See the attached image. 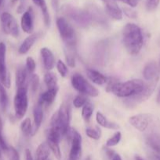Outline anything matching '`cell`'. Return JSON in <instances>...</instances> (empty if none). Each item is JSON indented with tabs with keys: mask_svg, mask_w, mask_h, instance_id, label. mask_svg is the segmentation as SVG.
Instances as JSON below:
<instances>
[{
	"mask_svg": "<svg viewBox=\"0 0 160 160\" xmlns=\"http://www.w3.org/2000/svg\"><path fill=\"white\" fill-rule=\"evenodd\" d=\"M122 41L130 54L137 55L144 45V35L141 28L135 23H127L122 31Z\"/></svg>",
	"mask_w": 160,
	"mask_h": 160,
	"instance_id": "cell-1",
	"label": "cell"
},
{
	"mask_svg": "<svg viewBox=\"0 0 160 160\" xmlns=\"http://www.w3.org/2000/svg\"><path fill=\"white\" fill-rule=\"evenodd\" d=\"M146 87V83L141 80L133 79L125 82H116L110 92L119 98H129L141 94Z\"/></svg>",
	"mask_w": 160,
	"mask_h": 160,
	"instance_id": "cell-2",
	"label": "cell"
},
{
	"mask_svg": "<svg viewBox=\"0 0 160 160\" xmlns=\"http://www.w3.org/2000/svg\"><path fill=\"white\" fill-rule=\"evenodd\" d=\"M71 117H72V108L69 102H64L60 106L59 109L55 112L51 118V127L58 128L65 135L69 131Z\"/></svg>",
	"mask_w": 160,
	"mask_h": 160,
	"instance_id": "cell-3",
	"label": "cell"
},
{
	"mask_svg": "<svg viewBox=\"0 0 160 160\" xmlns=\"http://www.w3.org/2000/svg\"><path fill=\"white\" fill-rule=\"evenodd\" d=\"M62 10L67 17L82 28H86L92 22L93 18L90 12L75 7L72 5H64L62 7Z\"/></svg>",
	"mask_w": 160,
	"mask_h": 160,
	"instance_id": "cell-4",
	"label": "cell"
},
{
	"mask_svg": "<svg viewBox=\"0 0 160 160\" xmlns=\"http://www.w3.org/2000/svg\"><path fill=\"white\" fill-rule=\"evenodd\" d=\"M56 27L61 38L65 43L67 48L74 49L76 45V34L72 25L64 17L56 19Z\"/></svg>",
	"mask_w": 160,
	"mask_h": 160,
	"instance_id": "cell-5",
	"label": "cell"
},
{
	"mask_svg": "<svg viewBox=\"0 0 160 160\" xmlns=\"http://www.w3.org/2000/svg\"><path fill=\"white\" fill-rule=\"evenodd\" d=\"M130 123L137 131L141 132L151 131L158 125L157 120L153 115L150 113H140L130 117Z\"/></svg>",
	"mask_w": 160,
	"mask_h": 160,
	"instance_id": "cell-6",
	"label": "cell"
},
{
	"mask_svg": "<svg viewBox=\"0 0 160 160\" xmlns=\"http://www.w3.org/2000/svg\"><path fill=\"white\" fill-rule=\"evenodd\" d=\"M72 85L77 92L82 95H88L90 97L98 96L99 92L88 81L85 79L83 76L78 73H75L72 78Z\"/></svg>",
	"mask_w": 160,
	"mask_h": 160,
	"instance_id": "cell-7",
	"label": "cell"
},
{
	"mask_svg": "<svg viewBox=\"0 0 160 160\" xmlns=\"http://www.w3.org/2000/svg\"><path fill=\"white\" fill-rule=\"evenodd\" d=\"M15 117L17 119H21L26 114L28 107V87H22L17 88V93L13 99Z\"/></svg>",
	"mask_w": 160,
	"mask_h": 160,
	"instance_id": "cell-8",
	"label": "cell"
},
{
	"mask_svg": "<svg viewBox=\"0 0 160 160\" xmlns=\"http://www.w3.org/2000/svg\"><path fill=\"white\" fill-rule=\"evenodd\" d=\"M67 134L71 141L68 160H80L82 156V136L75 130L69 129Z\"/></svg>",
	"mask_w": 160,
	"mask_h": 160,
	"instance_id": "cell-9",
	"label": "cell"
},
{
	"mask_svg": "<svg viewBox=\"0 0 160 160\" xmlns=\"http://www.w3.org/2000/svg\"><path fill=\"white\" fill-rule=\"evenodd\" d=\"M0 22L5 34L15 38L19 35L18 23L16 19L9 12H3L0 16Z\"/></svg>",
	"mask_w": 160,
	"mask_h": 160,
	"instance_id": "cell-10",
	"label": "cell"
},
{
	"mask_svg": "<svg viewBox=\"0 0 160 160\" xmlns=\"http://www.w3.org/2000/svg\"><path fill=\"white\" fill-rule=\"evenodd\" d=\"M158 79L155 80V81H148V83L146 84V87L145 88H144V90L138 95L127 98L125 101V104H126L127 106H135V105L138 104V103H141L142 102L147 100V98L152 95V94L153 93L154 91H155V86H156L157 82H158Z\"/></svg>",
	"mask_w": 160,
	"mask_h": 160,
	"instance_id": "cell-11",
	"label": "cell"
},
{
	"mask_svg": "<svg viewBox=\"0 0 160 160\" xmlns=\"http://www.w3.org/2000/svg\"><path fill=\"white\" fill-rule=\"evenodd\" d=\"M6 46L4 42H0V82L6 88L10 87V77L8 73L6 63Z\"/></svg>",
	"mask_w": 160,
	"mask_h": 160,
	"instance_id": "cell-12",
	"label": "cell"
},
{
	"mask_svg": "<svg viewBox=\"0 0 160 160\" xmlns=\"http://www.w3.org/2000/svg\"><path fill=\"white\" fill-rule=\"evenodd\" d=\"M20 26L24 32L30 34L34 30V13L31 7H29L23 13L20 20Z\"/></svg>",
	"mask_w": 160,
	"mask_h": 160,
	"instance_id": "cell-13",
	"label": "cell"
},
{
	"mask_svg": "<svg viewBox=\"0 0 160 160\" xmlns=\"http://www.w3.org/2000/svg\"><path fill=\"white\" fill-rule=\"evenodd\" d=\"M105 6L107 13L115 20L122 19V11L117 2V0H101Z\"/></svg>",
	"mask_w": 160,
	"mask_h": 160,
	"instance_id": "cell-14",
	"label": "cell"
},
{
	"mask_svg": "<svg viewBox=\"0 0 160 160\" xmlns=\"http://www.w3.org/2000/svg\"><path fill=\"white\" fill-rule=\"evenodd\" d=\"M144 78L147 81L158 79V67L155 62H149L146 64L143 70Z\"/></svg>",
	"mask_w": 160,
	"mask_h": 160,
	"instance_id": "cell-15",
	"label": "cell"
},
{
	"mask_svg": "<svg viewBox=\"0 0 160 160\" xmlns=\"http://www.w3.org/2000/svg\"><path fill=\"white\" fill-rule=\"evenodd\" d=\"M40 52L42 61H43L44 67L47 70H53L55 67V58L53 52L46 47H43L41 48Z\"/></svg>",
	"mask_w": 160,
	"mask_h": 160,
	"instance_id": "cell-16",
	"label": "cell"
},
{
	"mask_svg": "<svg viewBox=\"0 0 160 160\" xmlns=\"http://www.w3.org/2000/svg\"><path fill=\"white\" fill-rule=\"evenodd\" d=\"M33 117H34V126H33L32 135H35L39 128L42 124L43 120V111H42V105L38 103L33 109Z\"/></svg>",
	"mask_w": 160,
	"mask_h": 160,
	"instance_id": "cell-17",
	"label": "cell"
},
{
	"mask_svg": "<svg viewBox=\"0 0 160 160\" xmlns=\"http://www.w3.org/2000/svg\"><path fill=\"white\" fill-rule=\"evenodd\" d=\"M146 144L155 152L160 155V135L155 132L149 133L146 137Z\"/></svg>",
	"mask_w": 160,
	"mask_h": 160,
	"instance_id": "cell-18",
	"label": "cell"
},
{
	"mask_svg": "<svg viewBox=\"0 0 160 160\" xmlns=\"http://www.w3.org/2000/svg\"><path fill=\"white\" fill-rule=\"evenodd\" d=\"M86 75L93 83L97 84V85H104L108 81V79L104 75L93 69H87Z\"/></svg>",
	"mask_w": 160,
	"mask_h": 160,
	"instance_id": "cell-19",
	"label": "cell"
},
{
	"mask_svg": "<svg viewBox=\"0 0 160 160\" xmlns=\"http://www.w3.org/2000/svg\"><path fill=\"white\" fill-rule=\"evenodd\" d=\"M28 70L25 67H19L16 71V86L17 88L27 87L28 81Z\"/></svg>",
	"mask_w": 160,
	"mask_h": 160,
	"instance_id": "cell-20",
	"label": "cell"
},
{
	"mask_svg": "<svg viewBox=\"0 0 160 160\" xmlns=\"http://www.w3.org/2000/svg\"><path fill=\"white\" fill-rule=\"evenodd\" d=\"M96 120L100 126L107 128V129L118 130L119 128V126L117 123L108 120L106 118V117H104V115L100 112H97L96 113Z\"/></svg>",
	"mask_w": 160,
	"mask_h": 160,
	"instance_id": "cell-21",
	"label": "cell"
},
{
	"mask_svg": "<svg viewBox=\"0 0 160 160\" xmlns=\"http://www.w3.org/2000/svg\"><path fill=\"white\" fill-rule=\"evenodd\" d=\"M36 40H37V34H30L28 37H27L24 40V42H22L20 46L19 47L18 52L21 55H24L26 53H28L29 52V50L31 48V47L33 46V45H34Z\"/></svg>",
	"mask_w": 160,
	"mask_h": 160,
	"instance_id": "cell-22",
	"label": "cell"
},
{
	"mask_svg": "<svg viewBox=\"0 0 160 160\" xmlns=\"http://www.w3.org/2000/svg\"><path fill=\"white\" fill-rule=\"evenodd\" d=\"M58 89L59 88L47 89L45 92H43L40 95L39 102L41 103L42 105L44 104V103L47 105H51L54 102L55 98H56Z\"/></svg>",
	"mask_w": 160,
	"mask_h": 160,
	"instance_id": "cell-23",
	"label": "cell"
},
{
	"mask_svg": "<svg viewBox=\"0 0 160 160\" xmlns=\"http://www.w3.org/2000/svg\"><path fill=\"white\" fill-rule=\"evenodd\" d=\"M32 1L35 3V5H36L40 9L42 14V17H43V20L45 26H50V16L48 10V8H47L46 2H45V0H32Z\"/></svg>",
	"mask_w": 160,
	"mask_h": 160,
	"instance_id": "cell-24",
	"label": "cell"
},
{
	"mask_svg": "<svg viewBox=\"0 0 160 160\" xmlns=\"http://www.w3.org/2000/svg\"><path fill=\"white\" fill-rule=\"evenodd\" d=\"M50 150L46 142L41 143L36 149L35 160H48L50 156Z\"/></svg>",
	"mask_w": 160,
	"mask_h": 160,
	"instance_id": "cell-25",
	"label": "cell"
},
{
	"mask_svg": "<svg viewBox=\"0 0 160 160\" xmlns=\"http://www.w3.org/2000/svg\"><path fill=\"white\" fill-rule=\"evenodd\" d=\"M44 82L46 85L47 89L58 88L57 78L53 72H47L44 75Z\"/></svg>",
	"mask_w": 160,
	"mask_h": 160,
	"instance_id": "cell-26",
	"label": "cell"
},
{
	"mask_svg": "<svg viewBox=\"0 0 160 160\" xmlns=\"http://www.w3.org/2000/svg\"><path fill=\"white\" fill-rule=\"evenodd\" d=\"M20 130H21L24 135L27 136V137L32 135L33 126L31 124L30 118H26L22 121L21 124H20Z\"/></svg>",
	"mask_w": 160,
	"mask_h": 160,
	"instance_id": "cell-27",
	"label": "cell"
},
{
	"mask_svg": "<svg viewBox=\"0 0 160 160\" xmlns=\"http://www.w3.org/2000/svg\"><path fill=\"white\" fill-rule=\"evenodd\" d=\"M46 143L48 145L49 148L51 150L52 152L53 153V155L55 156L56 159L57 160H61V149H60L59 143L55 141L50 140V139H47Z\"/></svg>",
	"mask_w": 160,
	"mask_h": 160,
	"instance_id": "cell-28",
	"label": "cell"
},
{
	"mask_svg": "<svg viewBox=\"0 0 160 160\" xmlns=\"http://www.w3.org/2000/svg\"><path fill=\"white\" fill-rule=\"evenodd\" d=\"M121 138H122V134H121L120 131H117V132L115 133L111 138L107 140L106 142V146L111 148V147L116 146L117 145H119V143L120 142Z\"/></svg>",
	"mask_w": 160,
	"mask_h": 160,
	"instance_id": "cell-29",
	"label": "cell"
},
{
	"mask_svg": "<svg viewBox=\"0 0 160 160\" xmlns=\"http://www.w3.org/2000/svg\"><path fill=\"white\" fill-rule=\"evenodd\" d=\"M8 105V96L4 85L0 82V106L3 110H6Z\"/></svg>",
	"mask_w": 160,
	"mask_h": 160,
	"instance_id": "cell-30",
	"label": "cell"
},
{
	"mask_svg": "<svg viewBox=\"0 0 160 160\" xmlns=\"http://www.w3.org/2000/svg\"><path fill=\"white\" fill-rule=\"evenodd\" d=\"M93 115V108L90 104H86L82 109V117L85 121L89 122Z\"/></svg>",
	"mask_w": 160,
	"mask_h": 160,
	"instance_id": "cell-31",
	"label": "cell"
},
{
	"mask_svg": "<svg viewBox=\"0 0 160 160\" xmlns=\"http://www.w3.org/2000/svg\"><path fill=\"white\" fill-rule=\"evenodd\" d=\"M87 98L84 95H78L74 98L73 105L75 108H83L86 104H87Z\"/></svg>",
	"mask_w": 160,
	"mask_h": 160,
	"instance_id": "cell-32",
	"label": "cell"
},
{
	"mask_svg": "<svg viewBox=\"0 0 160 160\" xmlns=\"http://www.w3.org/2000/svg\"><path fill=\"white\" fill-rule=\"evenodd\" d=\"M29 84L31 91L33 93H35L37 91L38 88L39 86V77L37 74H35V73L31 74L29 80Z\"/></svg>",
	"mask_w": 160,
	"mask_h": 160,
	"instance_id": "cell-33",
	"label": "cell"
},
{
	"mask_svg": "<svg viewBox=\"0 0 160 160\" xmlns=\"http://www.w3.org/2000/svg\"><path fill=\"white\" fill-rule=\"evenodd\" d=\"M56 69H57L58 73H60V75H61L62 78H65L67 75V73H68V69H67V67L62 60H61V59L58 60L57 62H56Z\"/></svg>",
	"mask_w": 160,
	"mask_h": 160,
	"instance_id": "cell-34",
	"label": "cell"
},
{
	"mask_svg": "<svg viewBox=\"0 0 160 160\" xmlns=\"http://www.w3.org/2000/svg\"><path fill=\"white\" fill-rule=\"evenodd\" d=\"M25 67H26L27 70H28V72L29 73H31V74H32V73H34L35 70L36 69V63H35V61L34 60V59H33L32 57H31V56H28V58L26 59V66H25Z\"/></svg>",
	"mask_w": 160,
	"mask_h": 160,
	"instance_id": "cell-35",
	"label": "cell"
},
{
	"mask_svg": "<svg viewBox=\"0 0 160 160\" xmlns=\"http://www.w3.org/2000/svg\"><path fill=\"white\" fill-rule=\"evenodd\" d=\"M86 134L91 139L93 140H99L100 138V132L98 130H94L92 128L86 129Z\"/></svg>",
	"mask_w": 160,
	"mask_h": 160,
	"instance_id": "cell-36",
	"label": "cell"
},
{
	"mask_svg": "<svg viewBox=\"0 0 160 160\" xmlns=\"http://www.w3.org/2000/svg\"><path fill=\"white\" fill-rule=\"evenodd\" d=\"M0 148L3 151L6 152L9 148L7 144H6V141H5L4 138L3 136V121H2V118L0 117Z\"/></svg>",
	"mask_w": 160,
	"mask_h": 160,
	"instance_id": "cell-37",
	"label": "cell"
},
{
	"mask_svg": "<svg viewBox=\"0 0 160 160\" xmlns=\"http://www.w3.org/2000/svg\"><path fill=\"white\" fill-rule=\"evenodd\" d=\"M6 152H7L9 160H20V156H19L18 152L13 147H9Z\"/></svg>",
	"mask_w": 160,
	"mask_h": 160,
	"instance_id": "cell-38",
	"label": "cell"
},
{
	"mask_svg": "<svg viewBox=\"0 0 160 160\" xmlns=\"http://www.w3.org/2000/svg\"><path fill=\"white\" fill-rule=\"evenodd\" d=\"M160 2V0H146L145 6L146 9L148 11H154Z\"/></svg>",
	"mask_w": 160,
	"mask_h": 160,
	"instance_id": "cell-39",
	"label": "cell"
},
{
	"mask_svg": "<svg viewBox=\"0 0 160 160\" xmlns=\"http://www.w3.org/2000/svg\"><path fill=\"white\" fill-rule=\"evenodd\" d=\"M65 59H66V62H67V65L69 66L70 67H74L75 66V57L73 56V55L71 54L70 52H67L65 56Z\"/></svg>",
	"mask_w": 160,
	"mask_h": 160,
	"instance_id": "cell-40",
	"label": "cell"
},
{
	"mask_svg": "<svg viewBox=\"0 0 160 160\" xmlns=\"http://www.w3.org/2000/svg\"><path fill=\"white\" fill-rule=\"evenodd\" d=\"M123 12L130 18H135L136 17V12L132 9H130V8H124Z\"/></svg>",
	"mask_w": 160,
	"mask_h": 160,
	"instance_id": "cell-41",
	"label": "cell"
},
{
	"mask_svg": "<svg viewBox=\"0 0 160 160\" xmlns=\"http://www.w3.org/2000/svg\"><path fill=\"white\" fill-rule=\"evenodd\" d=\"M118 1L122 2L125 3V4L130 6V7L134 8V7H136V6H137L139 0H118Z\"/></svg>",
	"mask_w": 160,
	"mask_h": 160,
	"instance_id": "cell-42",
	"label": "cell"
},
{
	"mask_svg": "<svg viewBox=\"0 0 160 160\" xmlns=\"http://www.w3.org/2000/svg\"><path fill=\"white\" fill-rule=\"evenodd\" d=\"M25 158H26V160H34L33 159L32 156H31V151L29 149H28V148L25 150Z\"/></svg>",
	"mask_w": 160,
	"mask_h": 160,
	"instance_id": "cell-43",
	"label": "cell"
},
{
	"mask_svg": "<svg viewBox=\"0 0 160 160\" xmlns=\"http://www.w3.org/2000/svg\"><path fill=\"white\" fill-rule=\"evenodd\" d=\"M150 160H160V155L158 154H152L151 155L150 157H149Z\"/></svg>",
	"mask_w": 160,
	"mask_h": 160,
	"instance_id": "cell-44",
	"label": "cell"
},
{
	"mask_svg": "<svg viewBox=\"0 0 160 160\" xmlns=\"http://www.w3.org/2000/svg\"><path fill=\"white\" fill-rule=\"evenodd\" d=\"M111 160H122V158H121V156H119V154H116V153L113 156V157L111 158Z\"/></svg>",
	"mask_w": 160,
	"mask_h": 160,
	"instance_id": "cell-45",
	"label": "cell"
},
{
	"mask_svg": "<svg viewBox=\"0 0 160 160\" xmlns=\"http://www.w3.org/2000/svg\"><path fill=\"white\" fill-rule=\"evenodd\" d=\"M135 160H144V159H143V158H141V156H135Z\"/></svg>",
	"mask_w": 160,
	"mask_h": 160,
	"instance_id": "cell-46",
	"label": "cell"
},
{
	"mask_svg": "<svg viewBox=\"0 0 160 160\" xmlns=\"http://www.w3.org/2000/svg\"><path fill=\"white\" fill-rule=\"evenodd\" d=\"M4 1L5 0H0V9H1V7L3 6V3H4Z\"/></svg>",
	"mask_w": 160,
	"mask_h": 160,
	"instance_id": "cell-47",
	"label": "cell"
},
{
	"mask_svg": "<svg viewBox=\"0 0 160 160\" xmlns=\"http://www.w3.org/2000/svg\"><path fill=\"white\" fill-rule=\"evenodd\" d=\"M17 1H18V0H11V2H12V4H15Z\"/></svg>",
	"mask_w": 160,
	"mask_h": 160,
	"instance_id": "cell-48",
	"label": "cell"
},
{
	"mask_svg": "<svg viewBox=\"0 0 160 160\" xmlns=\"http://www.w3.org/2000/svg\"><path fill=\"white\" fill-rule=\"evenodd\" d=\"M158 102L160 103V91H159V93L158 95Z\"/></svg>",
	"mask_w": 160,
	"mask_h": 160,
	"instance_id": "cell-49",
	"label": "cell"
},
{
	"mask_svg": "<svg viewBox=\"0 0 160 160\" xmlns=\"http://www.w3.org/2000/svg\"><path fill=\"white\" fill-rule=\"evenodd\" d=\"M159 67H160V61H159Z\"/></svg>",
	"mask_w": 160,
	"mask_h": 160,
	"instance_id": "cell-50",
	"label": "cell"
}]
</instances>
